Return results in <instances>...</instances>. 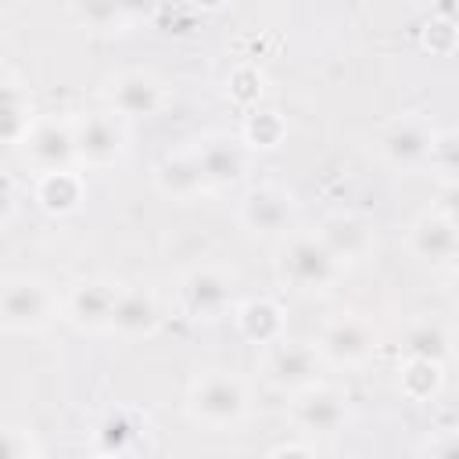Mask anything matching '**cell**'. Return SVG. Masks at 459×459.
<instances>
[{
	"label": "cell",
	"mask_w": 459,
	"mask_h": 459,
	"mask_svg": "<svg viewBox=\"0 0 459 459\" xmlns=\"http://www.w3.org/2000/svg\"><path fill=\"white\" fill-rule=\"evenodd\" d=\"M183 412L204 430H240L255 412L251 380L230 366H201L186 384Z\"/></svg>",
	"instance_id": "1"
},
{
	"label": "cell",
	"mask_w": 459,
	"mask_h": 459,
	"mask_svg": "<svg viewBox=\"0 0 459 459\" xmlns=\"http://www.w3.org/2000/svg\"><path fill=\"white\" fill-rule=\"evenodd\" d=\"M344 269L323 247L316 230H290L276 251V280L298 298H326L341 283Z\"/></svg>",
	"instance_id": "2"
},
{
	"label": "cell",
	"mask_w": 459,
	"mask_h": 459,
	"mask_svg": "<svg viewBox=\"0 0 459 459\" xmlns=\"http://www.w3.org/2000/svg\"><path fill=\"white\" fill-rule=\"evenodd\" d=\"M61 319V294L32 273L0 276V330L4 333H43Z\"/></svg>",
	"instance_id": "3"
},
{
	"label": "cell",
	"mask_w": 459,
	"mask_h": 459,
	"mask_svg": "<svg viewBox=\"0 0 459 459\" xmlns=\"http://www.w3.org/2000/svg\"><path fill=\"white\" fill-rule=\"evenodd\" d=\"M237 301V273L219 262H197L176 283V305L190 323H219L233 316Z\"/></svg>",
	"instance_id": "4"
},
{
	"label": "cell",
	"mask_w": 459,
	"mask_h": 459,
	"mask_svg": "<svg viewBox=\"0 0 459 459\" xmlns=\"http://www.w3.org/2000/svg\"><path fill=\"white\" fill-rule=\"evenodd\" d=\"M312 348L319 351L326 369H362L366 362H373L380 333L362 312H333L319 323Z\"/></svg>",
	"instance_id": "5"
},
{
	"label": "cell",
	"mask_w": 459,
	"mask_h": 459,
	"mask_svg": "<svg viewBox=\"0 0 459 459\" xmlns=\"http://www.w3.org/2000/svg\"><path fill=\"white\" fill-rule=\"evenodd\" d=\"M323 373H326V366H323L319 351L312 348V341L280 337L276 344L262 348V355H258V380L269 391L287 394V398L319 384V380H326Z\"/></svg>",
	"instance_id": "6"
},
{
	"label": "cell",
	"mask_w": 459,
	"mask_h": 459,
	"mask_svg": "<svg viewBox=\"0 0 459 459\" xmlns=\"http://www.w3.org/2000/svg\"><path fill=\"white\" fill-rule=\"evenodd\" d=\"M72 147L79 172H100L129 154V126L111 111L72 115Z\"/></svg>",
	"instance_id": "7"
},
{
	"label": "cell",
	"mask_w": 459,
	"mask_h": 459,
	"mask_svg": "<svg viewBox=\"0 0 459 459\" xmlns=\"http://www.w3.org/2000/svg\"><path fill=\"white\" fill-rule=\"evenodd\" d=\"M287 420L305 441L308 437H333L351 420V398L344 387L319 380V384L287 398Z\"/></svg>",
	"instance_id": "8"
},
{
	"label": "cell",
	"mask_w": 459,
	"mask_h": 459,
	"mask_svg": "<svg viewBox=\"0 0 459 459\" xmlns=\"http://www.w3.org/2000/svg\"><path fill=\"white\" fill-rule=\"evenodd\" d=\"M405 251L430 273H452L459 258V226L448 204L423 208L405 226Z\"/></svg>",
	"instance_id": "9"
},
{
	"label": "cell",
	"mask_w": 459,
	"mask_h": 459,
	"mask_svg": "<svg viewBox=\"0 0 459 459\" xmlns=\"http://www.w3.org/2000/svg\"><path fill=\"white\" fill-rule=\"evenodd\" d=\"M186 147L197 161V172H201L208 194H226V190L244 186L247 169H251V154L244 151L237 133L212 129V133H201L197 140H190Z\"/></svg>",
	"instance_id": "10"
},
{
	"label": "cell",
	"mask_w": 459,
	"mask_h": 459,
	"mask_svg": "<svg viewBox=\"0 0 459 459\" xmlns=\"http://www.w3.org/2000/svg\"><path fill=\"white\" fill-rule=\"evenodd\" d=\"M100 97H104V111H111L126 126L140 118H154L169 104V90L151 68H122L108 75Z\"/></svg>",
	"instance_id": "11"
},
{
	"label": "cell",
	"mask_w": 459,
	"mask_h": 459,
	"mask_svg": "<svg viewBox=\"0 0 459 459\" xmlns=\"http://www.w3.org/2000/svg\"><path fill=\"white\" fill-rule=\"evenodd\" d=\"M298 201L280 183H251L237 201V222L251 237L262 240H283L294 230Z\"/></svg>",
	"instance_id": "12"
},
{
	"label": "cell",
	"mask_w": 459,
	"mask_h": 459,
	"mask_svg": "<svg viewBox=\"0 0 459 459\" xmlns=\"http://www.w3.org/2000/svg\"><path fill=\"white\" fill-rule=\"evenodd\" d=\"M434 136H437V126L430 115L423 111H405L398 118H391L380 136H377V154L384 165L398 169V172H420L427 169V158H430V147H434Z\"/></svg>",
	"instance_id": "13"
},
{
	"label": "cell",
	"mask_w": 459,
	"mask_h": 459,
	"mask_svg": "<svg viewBox=\"0 0 459 459\" xmlns=\"http://www.w3.org/2000/svg\"><path fill=\"white\" fill-rule=\"evenodd\" d=\"M22 161L32 169V176L75 169V147H72V115H36L29 133L18 143Z\"/></svg>",
	"instance_id": "14"
},
{
	"label": "cell",
	"mask_w": 459,
	"mask_h": 459,
	"mask_svg": "<svg viewBox=\"0 0 459 459\" xmlns=\"http://www.w3.org/2000/svg\"><path fill=\"white\" fill-rule=\"evenodd\" d=\"M165 323V308L154 287L147 283H126L115 290V305H111V319H108V337H122V341H143L154 337Z\"/></svg>",
	"instance_id": "15"
},
{
	"label": "cell",
	"mask_w": 459,
	"mask_h": 459,
	"mask_svg": "<svg viewBox=\"0 0 459 459\" xmlns=\"http://www.w3.org/2000/svg\"><path fill=\"white\" fill-rule=\"evenodd\" d=\"M115 290H118V283L100 280V276L72 283L61 294V323H68L75 333H86V337H108Z\"/></svg>",
	"instance_id": "16"
},
{
	"label": "cell",
	"mask_w": 459,
	"mask_h": 459,
	"mask_svg": "<svg viewBox=\"0 0 459 459\" xmlns=\"http://www.w3.org/2000/svg\"><path fill=\"white\" fill-rule=\"evenodd\" d=\"M316 237L323 240V247L333 255V262L341 269L362 265L377 251V230L359 212H333V215H326L319 222V230H316Z\"/></svg>",
	"instance_id": "17"
},
{
	"label": "cell",
	"mask_w": 459,
	"mask_h": 459,
	"mask_svg": "<svg viewBox=\"0 0 459 459\" xmlns=\"http://www.w3.org/2000/svg\"><path fill=\"white\" fill-rule=\"evenodd\" d=\"M230 319L233 330L255 348H269L280 337H287V312L276 298H240Z\"/></svg>",
	"instance_id": "18"
},
{
	"label": "cell",
	"mask_w": 459,
	"mask_h": 459,
	"mask_svg": "<svg viewBox=\"0 0 459 459\" xmlns=\"http://www.w3.org/2000/svg\"><path fill=\"white\" fill-rule=\"evenodd\" d=\"M151 183L161 197L169 201H197L204 197V179L197 172V161L190 154V147H179V151H165L154 165H151Z\"/></svg>",
	"instance_id": "19"
},
{
	"label": "cell",
	"mask_w": 459,
	"mask_h": 459,
	"mask_svg": "<svg viewBox=\"0 0 459 459\" xmlns=\"http://www.w3.org/2000/svg\"><path fill=\"white\" fill-rule=\"evenodd\" d=\"M32 201H36V208L43 215L68 219L86 201V176L79 169H61V172L32 176Z\"/></svg>",
	"instance_id": "20"
},
{
	"label": "cell",
	"mask_w": 459,
	"mask_h": 459,
	"mask_svg": "<svg viewBox=\"0 0 459 459\" xmlns=\"http://www.w3.org/2000/svg\"><path fill=\"white\" fill-rule=\"evenodd\" d=\"M452 351H455L452 326L441 316H420L402 333V355L405 359H427V362L448 366L452 362Z\"/></svg>",
	"instance_id": "21"
},
{
	"label": "cell",
	"mask_w": 459,
	"mask_h": 459,
	"mask_svg": "<svg viewBox=\"0 0 459 459\" xmlns=\"http://www.w3.org/2000/svg\"><path fill=\"white\" fill-rule=\"evenodd\" d=\"M32 118L36 111H32L29 86L11 75H0V143H22Z\"/></svg>",
	"instance_id": "22"
},
{
	"label": "cell",
	"mask_w": 459,
	"mask_h": 459,
	"mask_svg": "<svg viewBox=\"0 0 459 459\" xmlns=\"http://www.w3.org/2000/svg\"><path fill=\"white\" fill-rule=\"evenodd\" d=\"M237 140L244 143L247 154L280 151L283 140H287V118H283L276 108H251V111H244V118H240Z\"/></svg>",
	"instance_id": "23"
},
{
	"label": "cell",
	"mask_w": 459,
	"mask_h": 459,
	"mask_svg": "<svg viewBox=\"0 0 459 459\" xmlns=\"http://www.w3.org/2000/svg\"><path fill=\"white\" fill-rule=\"evenodd\" d=\"M445 373H448V366H437V362H427V359H402L398 391L409 402H434L437 391L445 387Z\"/></svg>",
	"instance_id": "24"
},
{
	"label": "cell",
	"mask_w": 459,
	"mask_h": 459,
	"mask_svg": "<svg viewBox=\"0 0 459 459\" xmlns=\"http://www.w3.org/2000/svg\"><path fill=\"white\" fill-rule=\"evenodd\" d=\"M136 437H140L136 420H133L126 409H111V412H104L100 423L93 427V452L126 459V452L136 445Z\"/></svg>",
	"instance_id": "25"
},
{
	"label": "cell",
	"mask_w": 459,
	"mask_h": 459,
	"mask_svg": "<svg viewBox=\"0 0 459 459\" xmlns=\"http://www.w3.org/2000/svg\"><path fill=\"white\" fill-rule=\"evenodd\" d=\"M222 93L233 108L240 111H251V108H262V97H265V72L255 65V61H240L226 72L222 79Z\"/></svg>",
	"instance_id": "26"
},
{
	"label": "cell",
	"mask_w": 459,
	"mask_h": 459,
	"mask_svg": "<svg viewBox=\"0 0 459 459\" xmlns=\"http://www.w3.org/2000/svg\"><path fill=\"white\" fill-rule=\"evenodd\" d=\"M68 14L93 29V32H129L140 18H147L140 7H122V4H79V7H68Z\"/></svg>",
	"instance_id": "27"
},
{
	"label": "cell",
	"mask_w": 459,
	"mask_h": 459,
	"mask_svg": "<svg viewBox=\"0 0 459 459\" xmlns=\"http://www.w3.org/2000/svg\"><path fill=\"white\" fill-rule=\"evenodd\" d=\"M427 169L437 176L441 186H448V190L455 186V179H459V133H455V129L437 126V136H434Z\"/></svg>",
	"instance_id": "28"
},
{
	"label": "cell",
	"mask_w": 459,
	"mask_h": 459,
	"mask_svg": "<svg viewBox=\"0 0 459 459\" xmlns=\"http://www.w3.org/2000/svg\"><path fill=\"white\" fill-rule=\"evenodd\" d=\"M452 14H455L452 7H437V14L423 25V50H430L437 57H448L455 50L459 32H455V18Z\"/></svg>",
	"instance_id": "29"
},
{
	"label": "cell",
	"mask_w": 459,
	"mask_h": 459,
	"mask_svg": "<svg viewBox=\"0 0 459 459\" xmlns=\"http://www.w3.org/2000/svg\"><path fill=\"white\" fill-rule=\"evenodd\" d=\"M39 455L36 437L18 423H0V459H32Z\"/></svg>",
	"instance_id": "30"
},
{
	"label": "cell",
	"mask_w": 459,
	"mask_h": 459,
	"mask_svg": "<svg viewBox=\"0 0 459 459\" xmlns=\"http://www.w3.org/2000/svg\"><path fill=\"white\" fill-rule=\"evenodd\" d=\"M423 459H459V437L452 427L437 430L427 445H423Z\"/></svg>",
	"instance_id": "31"
},
{
	"label": "cell",
	"mask_w": 459,
	"mask_h": 459,
	"mask_svg": "<svg viewBox=\"0 0 459 459\" xmlns=\"http://www.w3.org/2000/svg\"><path fill=\"white\" fill-rule=\"evenodd\" d=\"M265 459H319V452L312 448V441H305V437H294V441H283V445H276Z\"/></svg>",
	"instance_id": "32"
},
{
	"label": "cell",
	"mask_w": 459,
	"mask_h": 459,
	"mask_svg": "<svg viewBox=\"0 0 459 459\" xmlns=\"http://www.w3.org/2000/svg\"><path fill=\"white\" fill-rule=\"evenodd\" d=\"M18 212V190H14V179L11 176H0V230L14 219Z\"/></svg>",
	"instance_id": "33"
},
{
	"label": "cell",
	"mask_w": 459,
	"mask_h": 459,
	"mask_svg": "<svg viewBox=\"0 0 459 459\" xmlns=\"http://www.w3.org/2000/svg\"><path fill=\"white\" fill-rule=\"evenodd\" d=\"M86 459H118V455H104V452H93V455H86Z\"/></svg>",
	"instance_id": "34"
},
{
	"label": "cell",
	"mask_w": 459,
	"mask_h": 459,
	"mask_svg": "<svg viewBox=\"0 0 459 459\" xmlns=\"http://www.w3.org/2000/svg\"><path fill=\"white\" fill-rule=\"evenodd\" d=\"M32 459H43V455H32Z\"/></svg>",
	"instance_id": "35"
}]
</instances>
